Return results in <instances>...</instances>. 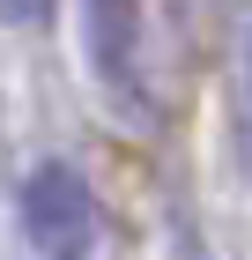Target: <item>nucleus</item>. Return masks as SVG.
I'll return each instance as SVG.
<instances>
[{"instance_id":"obj_2","label":"nucleus","mask_w":252,"mask_h":260,"mask_svg":"<svg viewBox=\"0 0 252 260\" xmlns=\"http://www.w3.org/2000/svg\"><path fill=\"white\" fill-rule=\"evenodd\" d=\"M89 67L119 104H141V0H82Z\"/></svg>"},{"instance_id":"obj_3","label":"nucleus","mask_w":252,"mask_h":260,"mask_svg":"<svg viewBox=\"0 0 252 260\" xmlns=\"http://www.w3.org/2000/svg\"><path fill=\"white\" fill-rule=\"evenodd\" d=\"M237 171L252 179V22H245V45H237Z\"/></svg>"},{"instance_id":"obj_1","label":"nucleus","mask_w":252,"mask_h":260,"mask_svg":"<svg viewBox=\"0 0 252 260\" xmlns=\"http://www.w3.org/2000/svg\"><path fill=\"white\" fill-rule=\"evenodd\" d=\"M22 238L52 260H75L97 245V193L67 156L30 164V179H22Z\"/></svg>"},{"instance_id":"obj_4","label":"nucleus","mask_w":252,"mask_h":260,"mask_svg":"<svg viewBox=\"0 0 252 260\" xmlns=\"http://www.w3.org/2000/svg\"><path fill=\"white\" fill-rule=\"evenodd\" d=\"M52 8L59 0H0V15L15 22V30H52Z\"/></svg>"}]
</instances>
